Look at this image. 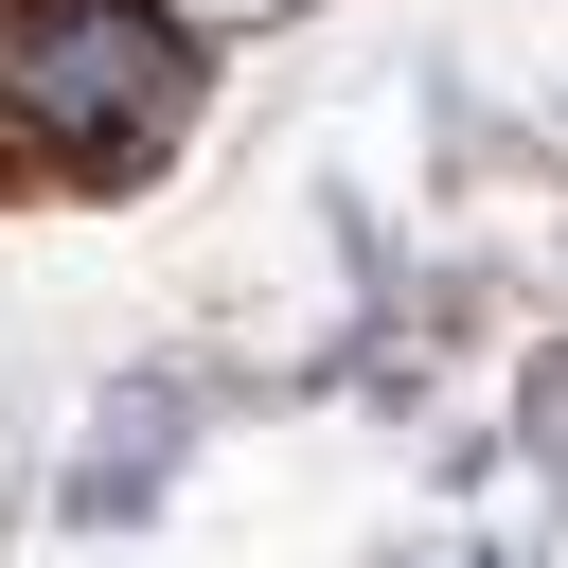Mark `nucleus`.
I'll list each match as a JSON object with an SVG mask.
<instances>
[{"label":"nucleus","mask_w":568,"mask_h":568,"mask_svg":"<svg viewBox=\"0 0 568 568\" xmlns=\"http://www.w3.org/2000/svg\"><path fill=\"white\" fill-rule=\"evenodd\" d=\"M213 106V36L178 0H0V178L142 195Z\"/></svg>","instance_id":"obj_1"},{"label":"nucleus","mask_w":568,"mask_h":568,"mask_svg":"<svg viewBox=\"0 0 568 568\" xmlns=\"http://www.w3.org/2000/svg\"><path fill=\"white\" fill-rule=\"evenodd\" d=\"M178 444H195V390L178 373H142V390H106V444L71 462V532H124L160 479H178Z\"/></svg>","instance_id":"obj_2"},{"label":"nucleus","mask_w":568,"mask_h":568,"mask_svg":"<svg viewBox=\"0 0 568 568\" xmlns=\"http://www.w3.org/2000/svg\"><path fill=\"white\" fill-rule=\"evenodd\" d=\"M515 444H532V479L568 497V337H550V355L515 373Z\"/></svg>","instance_id":"obj_3"},{"label":"nucleus","mask_w":568,"mask_h":568,"mask_svg":"<svg viewBox=\"0 0 568 568\" xmlns=\"http://www.w3.org/2000/svg\"><path fill=\"white\" fill-rule=\"evenodd\" d=\"M195 36H266V18H302V0H178Z\"/></svg>","instance_id":"obj_4"}]
</instances>
